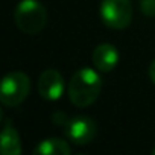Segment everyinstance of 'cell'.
I'll return each mask as SVG.
<instances>
[{"label": "cell", "instance_id": "6da1fadb", "mask_svg": "<svg viewBox=\"0 0 155 155\" xmlns=\"http://www.w3.org/2000/svg\"><path fill=\"white\" fill-rule=\"evenodd\" d=\"M102 79L96 70L90 67L79 68L68 82L67 94L70 102L78 108H85L96 102L101 94Z\"/></svg>", "mask_w": 155, "mask_h": 155}, {"label": "cell", "instance_id": "7a4b0ae2", "mask_svg": "<svg viewBox=\"0 0 155 155\" xmlns=\"http://www.w3.org/2000/svg\"><path fill=\"white\" fill-rule=\"evenodd\" d=\"M14 20L21 32L35 35L44 29L47 11L38 0H21L14 11Z\"/></svg>", "mask_w": 155, "mask_h": 155}, {"label": "cell", "instance_id": "3957f363", "mask_svg": "<svg viewBox=\"0 0 155 155\" xmlns=\"http://www.w3.org/2000/svg\"><path fill=\"white\" fill-rule=\"evenodd\" d=\"M31 91V79L23 71L8 73L0 85V101L6 107L20 105Z\"/></svg>", "mask_w": 155, "mask_h": 155}, {"label": "cell", "instance_id": "277c9868", "mask_svg": "<svg viewBox=\"0 0 155 155\" xmlns=\"http://www.w3.org/2000/svg\"><path fill=\"white\" fill-rule=\"evenodd\" d=\"M101 18L111 29H125L132 20L131 0H102Z\"/></svg>", "mask_w": 155, "mask_h": 155}, {"label": "cell", "instance_id": "5b68a950", "mask_svg": "<svg viewBox=\"0 0 155 155\" xmlns=\"http://www.w3.org/2000/svg\"><path fill=\"white\" fill-rule=\"evenodd\" d=\"M65 128V135L68 137V140L78 146H82V144H88L94 135H96V123L87 117V116H76L68 119L64 123Z\"/></svg>", "mask_w": 155, "mask_h": 155}, {"label": "cell", "instance_id": "8992f818", "mask_svg": "<svg viewBox=\"0 0 155 155\" xmlns=\"http://www.w3.org/2000/svg\"><path fill=\"white\" fill-rule=\"evenodd\" d=\"M38 93L46 101H58L64 93V79L58 70L47 68L38 79Z\"/></svg>", "mask_w": 155, "mask_h": 155}, {"label": "cell", "instance_id": "52a82bcc", "mask_svg": "<svg viewBox=\"0 0 155 155\" xmlns=\"http://www.w3.org/2000/svg\"><path fill=\"white\" fill-rule=\"evenodd\" d=\"M117 62H119V52L113 44L102 43L93 50V64L99 71L108 73L114 70Z\"/></svg>", "mask_w": 155, "mask_h": 155}, {"label": "cell", "instance_id": "ba28073f", "mask_svg": "<svg viewBox=\"0 0 155 155\" xmlns=\"http://www.w3.org/2000/svg\"><path fill=\"white\" fill-rule=\"evenodd\" d=\"M0 147H2L3 155H20L21 153V143L20 135L17 129L6 122L2 129V140H0Z\"/></svg>", "mask_w": 155, "mask_h": 155}, {"label": "cell", "instance_id": "9c48e42d", "mask_svg": "<svg viewBox=\"0 0 155 155\" xmlns=\"http://www.w3.org/2000/svg\"><path fill=\"white\" fill-rule=\"evenodd\" d=\"M71 152L68 143L62 138H56V137H52V138H46L43 141H40L32 153L34 155H68Z\"/></svg>", "mask_w": 155, "mask_h": 155}, {"label": "cell", "instance_id": "30bf717a", "mask_svg": "<svg viewBox=\"0 0 155 155\" xmlns=\"http://www.w3.org/2000/svg\"><path fill=\"white\" fill-rule=\"evenodd\" d=\"M140 8L144 15L153 17L155 15V0H140Z\"/></svg>", "mask_w": 155, "mask_h": 155}, {"label": "cell", "instance_id": "8fae6325", "mask_svg": "<svg viewBox=\"0 0 155 155\" xmlns=\"http://www.w3.org/2000/svg\"><path fill=\"white\" fill-rule=\"evenodd\" d=\"M149 76H150V81L155 84V59L152 61V64L149 67Z\"/></svg>", "mask_w": 155, "mask_h": 155}, {"label": "cell", "instance_id": "7c38bea8", "mask_svg": "<svg viewBox=\"0 0 155 155\" xmlns=\"http://www.w3.org/2000/svg\"><path fill=\"white\" fill-rule=\"evenodd\" d=\"M152 153H153V155H155V147H153V150H152Z\"/></svg>", "mask_w": 155, "mask_h": 155}]
</instances>
